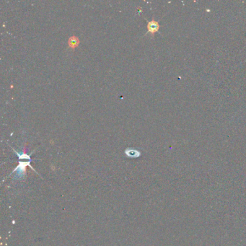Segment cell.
<instances>
[{
    "label": "cell",
    "mask_w": 246,
    "mask_h": 246,
    "mask_svg": "<svg viewBox=\"0 0 246 246\" xmlns=\"http://www.w3.org/2000/svg\"><path fill=\"white\" fill-rule=\"evenodd\" d=\"M160 25L158 23L157 21H155V20H151V21H148L147 24V29L148 31L146 33V35L148 33H151L152 35H154L156 32L159 31Z\"/></svg>",
    "instance_id": "6da1fadb"
},
{
    "label": "cell",
    "mask_w": 246,
    "mask_h": 246,
    "mask_svg": "<svg viewBox=\"0 0 246 246\" xmlns=\"http://www.w3.org/2000/svg\"><path fill=\"white\" fill-rule=\"evenodd\" d=\"M30 163H31V161H28V162H20V164L17 167V168L15 169V171H17V175L18 176H23L25 172V167L27 165H29L31 168H33L31 165H30Z\"/></svg>",
    "instance_id": "7a4b0ae2"
},
{
    "label": "cell",
    "mask_w": 246,
    "mask_h": 246,
    "mask_svg": "<svg viewBox=\"0 0 246 246\" xmlns=\"http://www.w3.org/2000/svg\"><path fill=\"white\" fill-rule=\"evenodd\" d=\"M125 154L126 155H127V157L132 158L139 157L140 155H141L139 151H138L134 148H127L125 150Z\"/></svg>",
    "instance_id": "3957f363"
},
{
    "label": "cell",
    "mask_w": 246,
    "mask_h": 246,
    "mask_svg": "<svg viewBox=\"0 0 246 246\" xmlns=\"http://www.w3.org/2000/svg\"><path fill=\"white\" fill-rule=\"evenodd\" d=\"M80 44V39L78 37L75 36H72L69 38L68 41V45L69 47L71 49H75V48H77Z\"/></svg>",
    "instance_id": "277c9868"
},
{
    "label": "cell",
    "mask_w": 246,
    "mask_h": 246,
    "mask_svg": "<svg viewBox=\"0 0 246 246\" xmlns=\"http://www.w3.org/2000/svg\"><path fill=\"white\" fill-rule=\"evenodd\" d=\"M14 151H15V152L17 154V155L18 156V157H19V159H28L29 160H31L30 155H27V154H25V153H19V152H16V150H14Z\"/></svg>",
    "instance_id": "5b68a950"
}]
</instances>
